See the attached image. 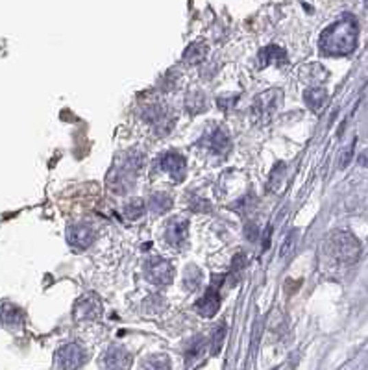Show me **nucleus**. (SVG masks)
<instances>
[{
	"instance_id": "obj_26",
	"label": "nucleus",
	"mask_w": 368,
	"mask_h": 370,
	"mask_svg": "<svg viewBox=\"0 0 368 370\" xmlns=\"http://www.w3.org/2000/svg\"><path fill=\"white\" fill-rule=\"evenodd\" d=\"M359 163H361L363 167H368V150L363 152L361 156H359Z\"/></svg>"
},
{
	"instance_id": "obj_4",
	"label": "nucleus",
	"mask_w": 368,
	"mask_h": 370,
	"mask_svg": "<svg viewBox=\"0 0 368 370\" xmlns=\"http://www.w3.org/2000/svg\"><path fill=\"white\" fill-rule=\"evenodd\" d=\"M281 98H284V93L278 87H274L271 91L261 93L260 97L255 98L254 106H252V113L257 119V122L265 124V122L271 121L274 113L278 111Z\"/></svg>"
},
{
	"instance_id": "obj_23",
	"label": "nucleus",
	"mask_w": 368,
	"mask_h": 370,
	"mask_svg": "<svg viewBox=\"0 0 368 370\" xmlns=\"http://www.w3.org/2000/svg\"><path fill=\"white\" fill-rule=\"evenodd\" d=\"M205 346H207L205 339H202V337L194 339L193 345H191V348L187 350V363H193V361H196V359L202 358V356L205 354Z\"/></svg>"
},
{
	"instance_id": "obj_2",
	"label": "nucleus",
	"mask_w": 368,
	"mask_h": 370,
	"mask_svg": "<svg viewBox=\"0 0 368 370\" xmlns=\"http://www.w3.org/2000/svg\"><path fill=\"white\" fill-rule=\"evenodd\" d=\"M145 165V156L139 150H128L115 161L108 174V187L115 194H126L135 185L137 174Z\"/></svg>"
},
{
	"instance_id": "obj_17",
	"label": "nucleus",
	"mask_w": 368,
	"mask_h": 370,
	"mask_svg": "<svg viewBox=\"0 0 368 370\" xmlns=\"http://www.w3.org/2000/svg\"><path fill=\"white\" fill-rule=\"evenodd\" d=\"M209 52V47L202 41L191 43L185 52H183V60L191 63V65H196V63H202L205 60V56Z\"/></svg>"
},
{
	"instance_id": "obj_3",
	"label": "nucleus",
	"mask_w": 368,
	"mask_h": 370,
	"mask_svg": "<svg viewBox=\"0 0 368 370\" xmlns=\"http://www.w3.org/2000/svg\"><path fill=\"white\" fill-rule=\"evenodd\" d=\"M327 254L338 265H354L361 255V243L350 231H335L327 239Z\"/></svg>"
},
{
	"instance_id": "obj_11",
	"label": "nucleus",
	"mask_w": 368,
	"mask_h": 370,
	"mask_svg": "<svg viewBox=\"0 0 368 370\" xmlns=\"http://www.w3.org/2000/svg\"><path fill=\"white\" fill-rule=\"evenodd\" d=\"M189 237V220L183 217H174L169 220V224L165 228V239L170 246L180 248L185 244Z\"/></svg>"
},
{
	"instance_id": "obj_12",
	"label": "nucleus",
	"mask_w": 368,
	"mask_h": 370,
	"mask_svg": "<svg viewBox=\"0 0 368 370\" xmlns=\"http://www.w3.org/2000/svg\"><path fill=\"white\" fill-rule=\"evenodd\" d=\"M220 300H222V298H220V292H218L217 287H211V289H207L204 297L196 302V311H198L202 316H205V319H211V316L217 315L218 308H220Z\"/></svg>"
},
{
	"instance_id": "obj_8",
	"label": "nucleus",
	"mask_w": 368,
	"mask_h": 370,
	"mask_svg": "<svg viewBox=\"0 0 368 370\" xmlns=\"http://www.w3.org/2000/svg\"><path fill=\"white\" fill-rule=\"evenodd\" d=\"M95 230L85 222H76L67 228V241L76 250H87L91 244L95 243Z\"/></svg>"
},
{
	"instance_id": "obj_21",
	"label": "nucleus",
	"mask_w": 368,
	"mask_h": 370,
	"mask_svg": "<svg viewBox=\"0 0 368 370\" xmlns=\"http://www.w3.org/2000/svg\"><path fill=\"white\" fill-rule=\"evenodd\" d=\"M145 209H146L145 202L139 200V198H135V200L128 202L126 206H124L122 215H124L128 220H137L145 215Z\"/></svg>"
},
{
	"instance_id": "obj_18",
	"label": "nucleus",
	"mask_w": 368,
	"mask_h": 370,
	"mask_svg": "<svg viewBox=\"0 0 368 370\" xmlns=\"http://www.w3.org/2000/svg\"><path fill=\"white\" fill-rule=\"evenodd\" d=\"M148 206H150L152 211L161 215V213L169 211L170 207H172V198L165 193H154L150 196V200H148Z\"/></svg>"
},
{
	"instance_id": "obj_25",
	"label": "nucleus",
	"mask_w": 368,
	"mask_h": 370,
	"mask_svg": "<svg viewBox=\"0 0 368 370\" xmlns=\"http://www.w3.org/2000/svg\"><path fill=\"white\" fill-rule=\"evenodd\" d=\"M224 335H226V328L224 326H218L217 332H215V335H213V354H218L220 352V346H222V340H224Z\"/></svg>"
},
{
	"instance_id": "obj_14",
	"label": "nucleus",
	"mask_w": 368,
	"mask_h": 370,
	"mask_svg": "<svg viewBox=\"0 0 368 370\" xmlns=\"http://www.w3.org/2000/svg\"><path fill=\"white\" fill-rule=\"evenodd\" d=\"M0 321L6 328H23L25 315H23V311L12 305V303H4L0 308Z\"/></svg>"
},
{
	"instance_id": "obj_16",
	"label": "nucleus",
	"mask_w": 368,
	"mask_h": 370,
	"mask_svg": "<svg viewBox=\"0 0 368 370\" xmlns=\"http://www.w3.org/2000/svg\"><path fill=\"white\" fill-rule=\"evenodd\" d=\"M285 58H287V54H285V50L281 49V47H278V45H268L266 49H263L260 52V63L261 67H266V65H281V63H285Z\"/></svg>"
},
{
	"instance_id": "obj_20",
	"label": "nucleus",
	"mask_w": 368,
	"mask_h": 370,
	"mask_svg": "<svg viewBox=\"0 0 368 370\" xmlns=\"http://www.w3.org/2000/svg\"><path fill=\"white\" fill-rule=\"evenodd\" d=\"M141 370H170V361L163 354H157V356H150L143 361Z\"/></svg>"
},
{
	"instance_id": "obj_7",
	"label": "nucleus",
	"mask_w": 368,
	"mask_h": 370,
	"mask_svg": "<svg viewBox=\"0 0 368 370\" xmlns=\"http://www.w3.org/2000/svg\"><path fill=\"white\" fill-rule=\"evenodd\" d=\"M100 315H102V302L95 292H87L74 303V319L76 321H97Z\"/></svg>"
},
{
	"instance_id": "obj_1",
	"label": "nucleus",
	"mask_w": 368,
	"mask_h": 370,
	"mask_svg": "<svg viewBox=\"0 0 368 370\" xmlns=\"http://www.w3.org/2000/svg\"><path fill=\"white\" fill-rule=\"evenodd\" d=\"M359 25L354 15H343L320 36V49L327 56H348L357 47Z\"/></svg>"
},
{
	"instance_id": "obj_10",
	"label": "nucleus",
	"mask_w": 368,
	"mask_h": 370,
	"mask_svg": "<svg viewBox=\"0 0 368 370\" xmlns=\"http://www.w3.org/2000/svg\"><path fill=\"white\" fill-rule=\"evenodd\" d=\"M133 358L122 346H111L102 356V365L106 370H130Z\"/></svg>"
},
{
	"instance_id": "obj_27",
	"label": "nucleus",
	"mask_w": 368,
	"mask_h": 370,
	"mask_svg": "<svg viewBox=\"0 0 368 370\" xmlns=\"http://www.w3.org/2000/svg\"><path fill=\"white\" fill-rule=\"evenodd\" d=\"M367 8H368V2H367Z\"/></svg>"
},
{
	"instance_id": "obj_15",
	"label": "nucleus",
	"mask_w": 368,
	"mask_h": 370,
	"mask_svg": "<svg viewBox=\"0 0 368 370\" xmlns=\"http://www.w3.org/2000/svg\"><path fill=\"white\" fill-rule=\"evenodd\" d=\"M303 100L308 104L309 110H313L314 113H319V111L324 108V104H326L327 91L324 87H317V85H313V87L306 89V93H303Z\"/></svg>"
},
{
	"instance_id": "obj_13",
	"label": "nucleus",
	"mask_w": 368,
	"mask_h": 370,
	"mask_svg": "<svg viewBox=\"0 0 368 370\" xmlns=\"http://www.w3.org/2000/svg\"><path fill=\"white\" fill-rule=\"evenodd\" d=\"M207 146L215 154H226L231 148V139H229L228 130H224V128L213 130L211 134L207 135Z\"/></svg>"
},
{
	"instance_id": "obj_5",
	"label": "nucleus",
	"mask_w": 368,
	"mask_h": 370,
	"mask_svg": "<svg viewBox=\"0 0 368 370\" xmlns=\"http://www.w3.org/2000/svg\"><path fill=\"white\" fill-rule=\"evenodd\" d=\"M174 267L169 259L163 257H150L145 263V276L150 284L156 286H169L174 279Z\"/></svg>"
},
{
	"instance_id": "obj_9",
	"label": "nucleus",
	"mask_w": 368,
	"mask_h": 370,
	"mask_svg": "<svg viewBox=\"0 0 368 370\" xmlns=\"http://www.w3.org/2000/svg\"><path fill=\"white\" fill-rule=\"evenodd\" d=\"M159 169L167 172L169 176H172L174 182H183L185 180V174H187V163H185V158L178 154V152H167L165 156L159 158Z\"/></svg>"
},
{
	"instance_id": "obj_6",
	"label": "nucleus",
	"mask_w": 368,
	"mask_h": 370,
	"mask_svg": "<svg viewBox=\"0 0 368 370\" xmlns=\"http://www.w3.org/2000/svg\"><path fill=\"white\" fill-rule=\"evenodd\" d=\"M87 361V354L76 343L63 345L56 352V369L58 370H78Z\"/></svg>"
},
{
	"instance_id": "obj_24",
	"label": "nucleus",
	"mask_w": 368,
	"mask_h": 370,
	"mask_svg": "<svg viewBox=\"0 0 368 370\" xmlns=\"http://www.w3.org/2000/svg\"><path fill=\"white\" fill-rule=\"evenodd\" d=\"M296 246H298V235H296V231H290L289 235H287V239H285V243L281 244V252H279V255L281 257H290V255L295 254Z\"/></svg>"
},
{
	"instance_id": "obj_19",
	"label": "nucleus",
	"mask_w": 368,
	"mask_h": 370,
	"mask_svg": "<svg viewBox=\"0 0 368 370\" xmlns=\"http://www.w3.org/2000/svg\"><path fill=\"white\" fill-rule=\"evenodd\" d=\"M202 279H204L202 270H200L198 267L191 265V267L185 270V274H183V286H185V289L191 292L198 291V287L202 286Z\"/></svg>"
},
{
	"instance_id": "obj_22",
	"label": "nucleus",
	"mask_w": 368,
	"mask_h": 370,
	"mask_svg": "<svg viewBox=\"0 0 368 370\" xmlns=\"http://www.w3.org/2000/svg\"><path fill=\"white\" fill-rule=\"evenodd\" d=\"M284 174H285V165L278 163L271 172V178H268V187H271L272 193H279V189L284 185Z\"/></svg>"
}]
</instances>
